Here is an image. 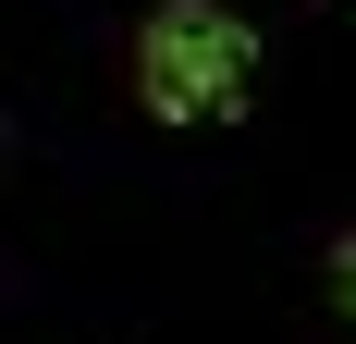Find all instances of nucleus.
I'll return each mask as SVG.
<instances>
[{"label":"nucleus","mask_w":356,"mask_h":344,"mask_svg":"<svg viewBox=\"0 0 356 344\" xmlns=\"http://www.w3.org/2000/svg\"><path fill=\"white\" fill-rule=\"evenodd\" d=\"M258 86V37L221 13V0H160L136 37V99L160 123H221V111H246Z\"/></svg>","instance_id":"f257e3e1"},{"label":"nucleus","mask_w":356,"mask_h":344,"mask_svg":"<svg viewBox=\"0 0 356 344\" xmlns=\"http://www.w3.org/2000/svg\"><path fill=\"white\" fill-rule=\"evenodd\" d=\"M332 295H344V320H356V234L332 246Z\"/></svg>","instance_id":"f03ea898"}]
</instances>
